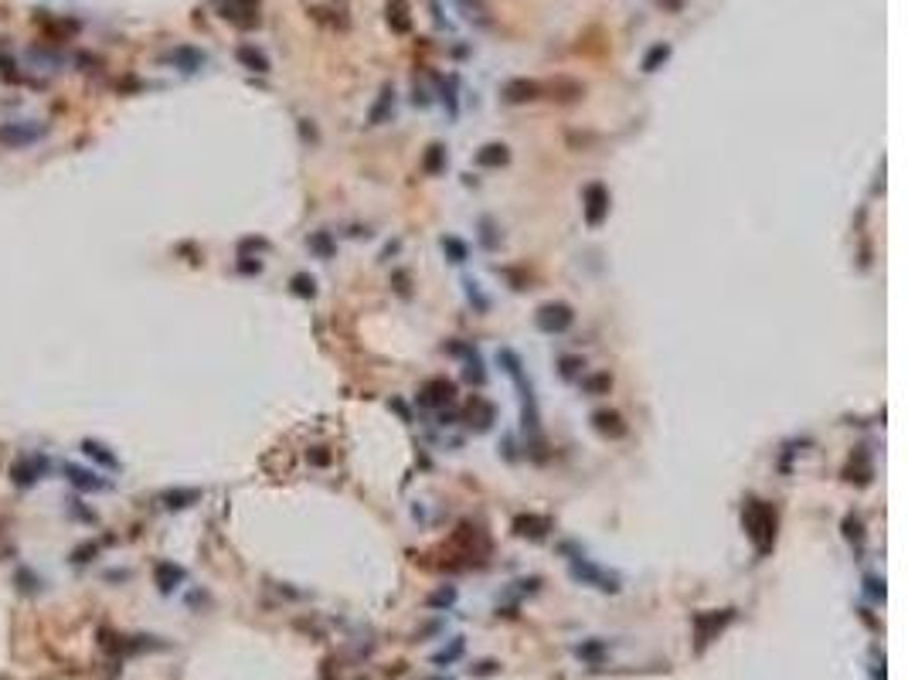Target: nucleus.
I'll list each match as a JSON object with an SVG mask.
<instances>
[{
    "label": "nucleus",
    "instance_id": "nucleus-1",
    "mask_svg": "<svg viewBox=\"0 0 908 680\" xmlns=\"http://www.w3.org/2000/svg\"><path fill=\"white\" fill-rule=\"evenodd\" d=\"M741 521H745V531H749V538L755 541L759 548V555H766L772 548V538H776V514L766 500H749L745 510H741Z\"/></svg>",
    "mask_w": 908,
    "mask_h": 680
},
{
    "label": "nucleus",
    "instance_id": "nucleus-2",
    "mask_svg": "<svg viewBox=\"0 0 908 680\" xmlns=\"http://www.w3.org/2000/svg\"><path fill=\"white\" fill-rule=\"evenodd\" d=\"M500 364H504V371L514 378V385H517V391H521L524 429H538V422H541L538 402H534V388H531V381H527V378H524V371H521V357L514 354V351H500Z\"/></svg>",
    "mask_w": 908,
    "mask_h": 680
},
{
    "label": "nucleus",
    "instance_id": "nucleus-3",
    "mask_svg": "<svg viewBox=\"0 0 908 680\" xmlns=\"http://www.w3.org/2000/svg\"><path fill=\"white\" fill-rule=\"evenodd\" d=\"M582 208H585V225H588V228H599L602 221H606V215H609V191L602 184H588L585 187Z\"/></svg>",
    "mask_w": 908,
    "mask_h": 680
},
{
    "label": "nucleus",
    "instance_id": "nucleus-4",
    "mask_svg": "<svg viewBox=\"0 0 908 680\" xmlns=\"http://www.w3.org/2000/svg\"><path fill=\"white\" fill-rule=\"evenodd\" d=\"M534 320H538V326L544 334H565L571 326V320H575V313H571L569 303H544Z\"/></svg>",
    "mask_w": 908,
    "mask_h": 680
},
{
    "label": "nucleus",
    "instance_id": "nucleus-5",
    "mask_svg": "<svg viewBox=\"0 0 908 680\" xmlns=\"http://www.w3.org/2000/svg\"><path fill=\"white\" fill-rule=\"evenodd\" d=\"M571 578H579V582H585V585H596V588H602V592H616V578L613 575H606L602 568H596L588 558H571Z\"/></svg>",
    "mask_w": 908,
    "mask_h": 680
},
{
    "label": "nucleus",
    "instance_id": "nucleus-6",
    "mask_svg": "<svg viewBox=\"0 0 908 680\" xmlns=\"http://www.w3.org/2000/svg\"><path fill=\"white\" fill-rule=\"evenodd\" d=\"M45 133H48L45 123H7V126H0V143H7V147H28V143H38Z\"/></svg>",
    "mask_w": 908,
    "mask_h": 680
},
{
    "label": "nucleus",
    "instance_id": "nucleus-7",
    "mask_svg": "<svg viewBox=\"0 0 908 680\" xmlns=\"http://www.w3.org/2000/svg\"><path fill=\"white\" fill-rule=\"evenodd\" d=\"M453 395H456V385L446 381V378H432L426 385L418 388V402L429 405V408H443V405L453 402Z\"/></svg>",
    "mask_w": 908,
    "mask_h": 680
},
{
    "label": "nucleus",
    "instance_id": "nucleus-8",
    "mask_svg": "<svg viewBox=\"0 0 908 680\" xmlns=\"http://www.w3.org/2000/svg\"><path fill=\"white\" fill-rule=\"evenodd\" d=\"M221 11L238 28H255L259 24V0H225Z\"/></svg>",
    "mask_w": 908,
    "mask_h": 680
},
{
    "label": "nucleus",
    "instance_id": "nucleus-9",
    "mask_svg": "<svg viewBox=\"0 0 908 680\" xmlns=\"http://www.w3.org/2000/svg\"><path fill=\"white\" fill-rule=\"evenodd\" d=\"M541 95V85L534 78H510L507 85L500 89V99L510 102V106H521V102H531Z\"/></svg>",
    "mask_w": 908,
    "mask_h": 680
},
{
    "label": "nucleus",
    "instance_id": "nucleus-10",
    "mask_svg": "<svg viewBox=\"0 0 908 680\" xmlns=\"http://www.w3.org/2000/svg\"><path fill=\"white\" fill-rule=\"evenodd\" d=\"M45 459L41 456H21L14 466H11V479H14L17 487H34L41 473H45Z\"/></svg>",
    "mask_w": 908,
    "mask_h": 680
},
{
    "label": "nucleus",
    "instance_id": "nucleus-11",
    "mask_svg": "<svg viewBox=\"0 0 908 680\" xmlns=\"http://www.w3.org/2000/svg\"><path fill=\"white\" fill-rule=\"evenodd\" d=\"M62 473H65V479H68L72 487L85 490V494H95V490H106V487H109L106 479H99L93 469H82V466H75V463H65Z\"/></svg>",
    "mask_w": 908,
    "mask_h": 680
},
{
    "label": "nucleus",
    "instance_id": "nucleus-12",
    "mask_svg": "<svg viewBox=\"0 0 908 680\" xmlns=\"http://www.w3.org/2000/svg\"><path fill=\"white\" fill-rule=\"evenodd\" d=\"M732 619V609H724L722 616L718 612H701V616L694 619V626H697V647H704L714 633H722V626Z\"/></svg>",
    "mask_w": 908,
    "mask_h": 680
},
{
    "label": "nucleus",
    "instance_id": "nucleus-13",
    "mask_svg": "<svg viewBox=\"0 0 908 680\" xmlns=\"http://www.w3.org/2000/svg\"><path fill=\"white\" fill-rule=\"evenodd\" d=\"M167 62L174 65V68H181V72H198L201 65H204V51H201V48H191V45H181L167 55Z\"/></svg>",
    "mask_w": 908,
    "mask_h": 680
},
{
    "label": "nucleus",
    "instance_id": "nucleus-14",
    "mask_svg": "<svg viewBox=\"0 0 908 680\" xmlns=\"http://www.w3.org/2000/svg\"><path fill=\"white\" fill-rule=\"evenodd\" d=\"M493 405L490 402H483V398H473V402L466 405V418H470V425L477 429V432H487L490 429V422H493Z\"/></svg>",
    "mask_w": 908,
    "mask_h": 680
},
{
    "label": "nucleus",
    "instance_id": "nucleus-15",
    "mask_svg": "<svg viewBox=\"0 0 908 680\" xmlns=\"http://www.w3.org/2000/svg\"><path fill=\"white\" fill-rule=\"evenodd\" d=\"M592 425H596V432H602V435H613V439H619V435H626V425H623V418H619V412H596L592 415Z\"/></svg>",
    "mask_w": 908,
    "mask_h": 680
},
{
    "label": "nucleus",
    "instance_id": "nucleus-16",
    "mask_svg": "<svg viewBox=\"0 0 908 680\" xmlns=\"http://www.w3.org/2000/svg\"><path fill=\"white\" fill-rule=\"evenodd\" d=\"M181 582H184V568L181 565H174V561H160L157 565V585H160V592H174Z\"/></svg>",
    "mask_w": 908,
    "mask_h": 680
},
{
    "label": "nucleus",
    "instance_id": "nucleus-17",
    "mask_svg": "<svg viewBox=\"0 0 908 680\" xmlns=\"http://www.w3.org/2000/svg\"><path fill=\"white\" fill-rule=\"evenodd\" d=\"M395 112V89L391 85H385L381 89V95H378V102H374V109H371V116H368V123L371 126H381Z\"/></svg>",
    "mask_w": 908,
    "mask_h": 680
},
{
    "label": "nucleus",
    "instance_id": "nucleus-18",
    "mask_svg": "<svg viewBox=\"0 0 908 680\" xmlns=\"http://www.w3.org/2000/svg\"><path fill=\"white\" fill-rule=\"evenodd\" d=\"M78 449H82L89 459H95L99 466H106V469H120V459H116L102 442H95V439H82V446H78Z\"/></svg>",
    "mask_w": 908,
    "mask_h": 680
},
{
    "label": "nucleus",
    "instance_id": "nucleus-19",
    "mask_svg": "<svg viewBox=\"0 0 908 680\" xmlns=\"http://www.w3.org/2000/svg\"><path fill=\"white\" fill-rule=\"evenodd\" d=\"M548 527L551 524H548L544 517H517V521H514V531H517L521 538H531V541H541V538L548 534Z\"/></svg>",
    "mask_w": 908,
    "mask_h": 680
},
{
    "label": "nucleus",
    "instance_id": "nucleus-20",
    "mask_svg": "<svg viewBox=\"0 0 908 680\" xmlns=\"http://www.w3.org/2000/svg\"><path fill=\"white\" fill-rule=\"evenodd\" d=\"M507 160H510V150L504 147V143H487V147L477 154L480 167H504Z\"/></svg>",
    "mask_w": 908,
    "mask_h": 680
},
{
    "label": "nucleus",
    "instance_id": "nucleus-21",
    "mask_svg": "<svg viewBox=\"0 0 908 680\" xmlns=\"http://www.w3.org/2000/svg\"><path fill=\"white\" fill-rule=\"evenodd\" d=\"M160 500H164V507H170V510H184V507H191V504H198L201 490H164Z\"/></svg>",
    "mask_w": 908,
    "mask_h": 680
},
{
    "label": "nucleus",
    "instance_id": "nucleus-22",
    "mask_svg": "<svg viewBox=\"0 0 908 680\" xmlns=\"http://www.w3.org/2000/svg\"><path fill=\"white\" fill-rule=\"evenodd\" d=\"M238 62L246 65V68H252V72H259V75H265L273 65H269V58L262 55L259 48H252V45H242L238 48Z\"/></svg>",
    "mask_w": 908,
    "mask_h": 680
},
{
    "label": "nucleus",
    "instance_id": "nucleus-23",
    "mask_svg": "<svg viewBox=\"0 0 908 680\" xmlns=\"http://www.w3.org/2000/svg\"><path fill=\"white\" fill-rule=\"evenodd\" d=\"M422 170L426 174H443L446 170V147L443 143H429V150L422 156Z\"/></svg>",
    "mask_w": 908,
    "mask_h": 680
},
{
    "label": "nucleus",
    "instance_id": "nucleus-24",
    "mask_svg": "<svg viewBox=\"0 0 908 680\" xmlns=\"http://www.w3.org/2000/svg\"><path fill=\"white\" fill-rule=\"evenodd\" d=\"M456 7H460V14L466 21H477V24H490V17H487V4L483 0H453Z\"/></svg>",
    "mask_w": 908,
    "mask_h": 680
},
{
    "label": "nucleus",
    "instance_id": "nucleus-25",
    "mask_svg": "<svg viewBox=\"0 0 908 680\" xmlns=\"http://www.w3.org/2000/svg\"><path fill=\"white\" fill-rule=\"evenodd\" d=\"M667 58H670V45H667V41H660V45H653V48L647 51V55H643V62H640V68H643V72L650 75V72H657V68H660V65L667 62Z\"/></svg>",
    "mask_w": 908,
    "mask_h": 680
},
{
    "label": "nucleus",
    "instance_id": "nucleus-26",
    "mask_svg": "<svg viewBox=\"0 0 908 680\" xmlns=\"http://www.w3.org/2000/svg\"><path fill=\"white\" fill-rule=\"evenodd\" d=\"M443 252L449 255V262H466V255H470V248H466V242H460L456 235H443Z\"/></svg>",
    "mask_w": 908,
    "mask_h": 680
},
{
    "label": "nucleus",
    "instance_id": "nucleus-27",
    "mask_svg": "<svg viewBox=\"0 0 908 680\" xmlns=\"http://www.w3.org/2000/svg\"><path fill=\"white\" fill-rule=\"evenodd\" d=\"M388 24L401 34L412 28V24H408V14H405V0H391V4H388Z\"/></svg>",
    "mask_w": 908,
    "mask_h": 680
},
{
    "label": "nucleus",
    "instance_id": "nucleus-28",
    "mask_svg": "<svg viewBox=\"0 0 908 680\" xmlns=\"http://www.w3.org/2000/svg\"><path fill=\"white\" fill-rule=\"evenodd\" d=\"M307 245L320 255V259H330L334 255V242H330V232H317V235H310L307 238Z\"/></svg>",
    "mask_w": 908,
    "mask_h": 680
},
{
    "label": "nucleus",
    "instance_id": "nucleus-29",
    "mask_svg": "<svg viewBox=\"0 0 908 680\" xmlns=\"http://www.w3.org/2000/svg\"><path fill=\"white\" fill-rule=\"evenodd\" d=\"M292 293L303 296V299H313V296H317V282H313V276L296 272V276H292Z\"/></svg>",
    "mask_w": 908,
    "mask_h": 680
},
{
    "label": "nucleus",
    "instance_id": "nucleus-30",
    "mask_svg": "<svg viewBox=\"0 0 908 680\" xmlns=\"http://www.w3.org/2000/svg\"><path fill=\"white\" fill-rule=\"evenodd\" d=\"M551 92H558V99L571 102V99L582 95V85H579V82H569V78H558V82H551Z\"/></svg>",
    "mask_w": 908,
    "mask_h": 680
},
{
    "label": "nucleus",
    "instance_id": "nucleus-31",
    "mask_svg": "<svg viewBox=\"0 0 908 680\" xmlns=\"http://www.w3.org/2000/svg\"><path fill=\"white\" fill-rule=\"evenodd\" d=\"M844 534H847V541H857V544H861V538H864V531H861V517L847 514V517H844Z\"/></svg>",
    "mask_w": 908,
    "mask_h": 680
},
{
    "label": "nucleus",
    "instance_id": "nucleus-32",
    "mask_svg": "<svg viewBox=\"0 0 908 680\" xmlns=\"http://www.w3.org/2000/svg\"><path fill=\"white\" fill-rule=\"evenodd\" d=\"M582 388L588 391V395H599V391H606V388H609V374H596V378H585Z\"/></svg>",
    "mask_w": 908,
    "mask_h": 680
},
{
    "label": "nucleus",
    "instance_id": "nucleus-33",
    "mask_svg": "<svg viewBox=\"0 0 908 680\" xmlns=\"http://www.w3.org/2000/svg\"><path fill=\"white\" fill-rule=\"evenodd\" d=\"M463 286H466V296H470V303H477V309H487V299H483V293L477 289V282H473V279H466Z\"/></svg>",
    "mask_w": 908,
    "mask_h": 680
},
{
    "label": "nucleus",
    "instance_id": "nucleus-34",
    "mask_svg": "<svg viewBox=\"0 0 908 680\" xmlns=\"http://www.w3.org/2000/svg\"><path fill=\"white\" fill-rule=\"evenodd\" d=\"M460 653H463V639H456V643H453V647H449V649H443V653H439V657H435V664H453V660H456V657H460Z\"/></svg>",
    "mask_w": 908,
    "mask_h": 680
},
{
    "label": "nucleus",
    "instance_id": "nucleus-35",
    "mask_svg": "<svg viewBox=\"0 0 908 680\" xmlns=\"http://www.w3.org/2000/svg\"><path fill=\"white\" fill-rule=\"evenodd\" d=\"M95 551H99V544H85V548H75V555H72V561H75V565H82V561H93Z\"/></svg>",
    "mask_w": 908,
    "mask_h": 680
},
{
    "label": "nucleus",
    "instance_id": "nucleus-36",
    "mask_svg": "<svg viewBox=\"0 0 908 680\" xmlns=\"http://www.w3.org/2000/svg\"><path fill=\"white\" fill-rule=\"evenodd\" d=\"M579 368H585L579 357H561V374L565 378H571V374H579Z\"/></svg>",
    "mask_w": 908,
    "mask_h": 680
},
{
    "label": "nucleus",
    "instance_id": "nucleus-37",
    "mask_svg": "<svg viewBox=\"0 0 908 680\" xmlns=\"http://www.w3.org/2000/svg\"><path fill=\"white\" fill-rule=\"evenodd\" d=\"M480 368H483V364H480L477 354H473V361H470V368H466V378H470V381H477V385L483 381V371H480Z\"/></svg>",
    "mask_w": 908,
    "mask_h": 680
},
{
    "label": "nucleus",
    "instance_id": "nucleus-38",
    "mask_svg": "<svg viewBox=\"0 0 908 680\" xmlns=\"http://www.w3.org/2000/svg\"><path fill=\"white\" fill-rule=\"evenodd\" d=\"M867 592H871V599H885V582H877V578H867Z\"/></svg>",
    "mask_w": 908,
    "mask_h": 680
},
{
    "label": "nucleus",
    "instance_id": "nucleus-39",
    "mask_svg": "<svg viewBox=\"0 0 908 680\" xmlns=\"http://www.w3.org/2000/svg\"><path fill=\"white\" fill-rule=\"evenodd\" d=\"M307 456H310V463H317V466L330 463V452H324V449H313V452H307Z\"/></svg>",
    "mask_w": 908,
    "mask_h": 680
},
{
    "label": "nucleus",
    "instance_id": "nucleus-40",
    "mask_svg": "<svg viewBox=\"0 0 908 680\" xmlns=\"http://www.w3.org/2000/svg\"><path fill=\"white\" fill-rule=\"evenodd\" d=\"M456 599V592L453 588H446V592H439V595H432V605H449Z\"/></svg>",
    "mask_w": 908,
    "mask_h": 680
},
{
    "label": "nucleus",
    "instance_id": "nucleus-41",
    "mask_svg": "<svg viewBox=\"0 0 908 680\" xmlns=\"http://www.w3.org/2000/svg\"><path fill=\"white\" fill-rule=\"evenodd\" d=\"M602 653V643H588V647H579V657H596Z\"/></svg>",
    "mask_w": 908,
    "mask_h": 680
},
{
    "label": "nucleus",
    "instance_id": "nucleus-42",
    "mask_svg": "<svg viewBox=\"0 0 908 680\" xmlns=\"http://www.w3.org/2000/svg\"><path fill=\"white\" fill-rule=\"evenodd\" d=\"M238 269H242V272H259L262 262H248L246 255H242V262H238Z\"/></svg>",
    "mask_w": 908,
    "mask_h": 680
},
{
    "label": "nucleus",
    "instance_id": "nucleus-43",
    "mask_svg": "<svg viewBox=\"0 0 908 680\" xmlns=\"http://www.w3.org/2000/svg\"><path fill=\"white\" fill-rule=\"evenodd\" d=\"M657 4H660L663 11H680V7H684V0H657Z\"/></svg>",
    "mask_w": 908,
    "mask_h": 680
}]
</instances>
